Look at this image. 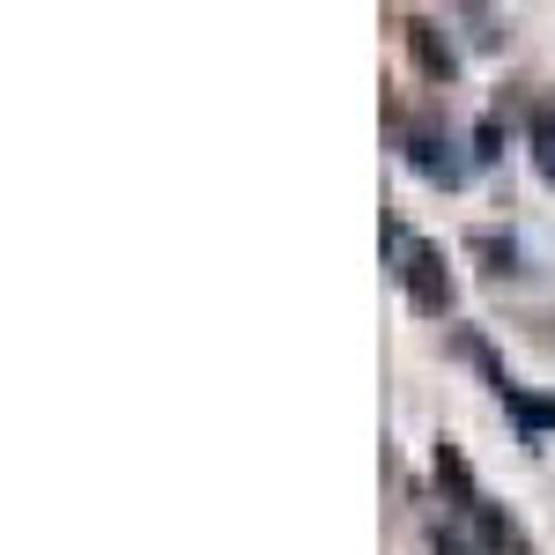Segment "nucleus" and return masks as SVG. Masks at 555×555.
<instances>
[{"mask_svg": "<svg viewBox=\"0 0 555 555\" xmlns=\"http://www.w3.org/2000/svg\"><path fill=\"white\" fill-rule=\"evenodd\" d=\"M385 237H392V253H400V289H408V304H415L423 319H444V311H452V274H444V253H437V245H423V237H408L400 222H392Z\"/></svg>", "mask_w": 555, "mask_h": 555, "instance_id": "f257e3e1", "label": "nucleus"}, {"mask_svg": "<svg viewBox=\"0 0 555 555\" xmlns=\"http://www.w3.org/2000/svg\"><path fill=\"white\" fill-rule=\"evenodd\" d=\"M400 156H408L429 185H460V178H467L460 141H452V133H437V127H408V133H400Z\"/></svg>", "mask_w": 555, "mask_h": 555, "instance_id": "f03ea898", "label": "nucleus"}, {"mask_svg": "<svg viewBox=\"0 0 555 555\" xmlns=\"http://www.w3.org/2000/svg\"><path fill=\"white\" fill-rule=\"evenodd\" d=\"M408 52H415V67H423L429 82H452V75H460V52L437 38V23H423V15L408 23Z\"/></svg>", "mask_w": 555, "mask_h": 555, "instance_id": "7ed1b4c3", "label": "nucleus"}, {"mask_svg": "<svg viewBox=\"0 0 555 555\" xmlns=\"http://www.w3.org/2000/svg\"><path fill=\"white\" fill-rule=\"evenodd\" d=\"M467 518L481 526V541H489V548H504V555H533V541H526V533H518V526L496 512L489 496H481V504H467Z\"/></svg>", "mask_w": 555, "mask_h": 555, "instance_id": "20e7f679", "label": "nucleus"}, {"mask_svg": "<svg viewBox=\"0 0 555 555\" xmlns=\"http://www.w3.org/2000/svg\"><path fill=\"white\" fill-rule=\"evenodd\" d=\"M533 171L555 185V104H541V112H533Z\"/></svg>", "mask_w": 555, "mask_h": 555, "instance_id": "39448f33", "label": "nucleus"}, {"mask_svg": "<svg viewBox=\"0 0 555 555\" xmlns=\"http://www.w3.org/2000/svg\"><path fill=\"white\" fill-rule=\"evenodd\" d=\"M460 15L474 23V44H504V38H512V23H504V15H489V8H460Z\"/></svg>", "mask_w": 555, "mask_h": 555, "instance_id": "423d86ee", "label": "nucleus"}, {"mask_svg": "<svg viewBox=\"0 0 555 555\" xmlns=\"http://www.w3.org/2000/svg\"><path fill=\"white\" fill-rule=\"evenodd\" d=\"M474 141H481L474 156H504V127H496V119H481V133H474Z\"/></svg>", "mask_w": 555, "mask_h": 555, "instance_id": "0eeeda50", "label": "nucleus"}, {"mask_svg": "<svg viewBox=\"0 0 555 555\" xmlns=\"http://www.w3.org/2000/svg\"><path fill=\"white\" fill-rule=\"evenodd\" d=\"M437 555H474L467 541H452V533H437Z\"/></svg>", "mask_w": 555, "mask_h": 555, "instance_id": "6e6552de", "label": "nucleus"}]
</instances>
